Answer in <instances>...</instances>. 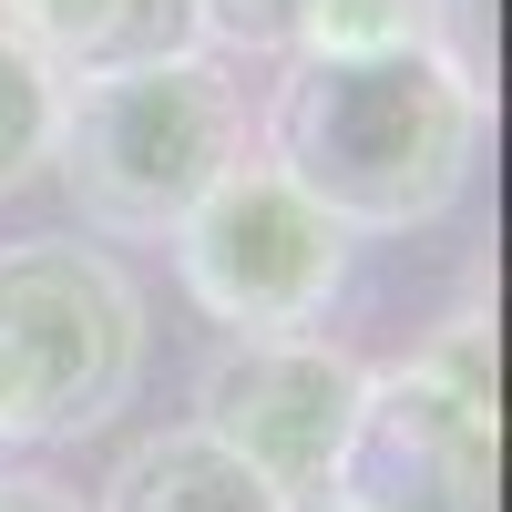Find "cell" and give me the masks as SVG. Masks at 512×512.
I'll list each match as a JSON object with an SVG mask.
<instances>
[{"label": "cell", "mask_w": 512, "mask_h": 512, "mask_svg": "<svg viewBox=\"0 0 512 512\" xmlns=\"http://www.w3.org/2000/svg\"><path fill=\"white\" fill-rule=\"evenodd\" d=\"M256 164L349 236L441 226L482 164V103L431 52H287L256 113Z\"/></svg>", "instance_id": "6da1fadb"}, {"label": "cell", "mask_w": 512, "mask_h": 512, "mask_svg": "<svg viewBox=\"0 0 512 512\" xmlns=\"http://www.w3.org/2000/svg\"><path fill=\"white\" fill-rule=\"evenodd\" d=\"M154 308L113 246L11 236L0 246V451H62L113 431L144 390Z\"/></svg>", "instance_id": "7a4b0ae2"}, {"label": "cell", "mask_w": 512, "mask_h": 512, "mask_svg": "<svg viewBox=\"0 0 512 512\" xmlns=\"http://www.w3.org/2000/svg\"><path fill=\"white\" fill-rule=\"evenodd\" d=\"M236 164H246V93H236V62L216 52H164L62 93L52 175L93 236L164 246Z\"/></svg>", "instance_id": "3957f363"}, {"label": "cell", "mask_w": 512, "mask_h": 512, "mask_svg": "<svg viewBox=\"0 0 512 512\" xmlns=\"http://www.w3.org/2000/svg\"><path fill=\"white\" fill-rule=\"evenodd\" d=\"M164 246H175L185 297L226 338H297V328H318L338 308V287H349V256H359V236L328 226L277 164L216 175V195H205Z\"/></svg>", "instance_id": "277c9868"}, {"label": "cell", "mask_w": 512, "mask_h": 512, "mask_svg": "<svg viewBox=\"0 0 512 512\" xmlns=\"http://www.w3.org/2000/svg\"><path fill=\"white\" fill-rule=\"evenodd\" d=\"M492 441H502L492 318H441L410 359L369 369L349 482L390 492L400 512H482L492 502Z\"/></svg>", "instance_id": "5b68a950"}, {"label": "cell", "mask_w": 512, "mask_h": 512, "mask_svg": "<svg viewBox=\"0 0 512 512\" xmlns=\"http://www.w3.org/2000/svg\"><path fill=\"white\" fill-rule=\"evenodd\" d=\"M359 410H369V369L338 338L297 328V338H226L195 369V431L236 451L277 502H308L328 482H349L359 451Z\"/></svg>", "instance_id": "8992f818"}, {"label": "cell", "mask_w": 512, "mask_h": 512, "mask_svg": "<svg viewBox=\"0 0 512 512\" xmlns=\"http://www.w3.org/2000/svg\"><path fill=\"white\" fill-rule=\"evenodd\" d=\"M0 21L31 41V62L62 82H103L164 52H195V11L185 0H0Z\"/></svg>", "instance_id": "52a82bcc"}, {"label": "cell", "mask_w": 512, "mask_h": 512, "mask_svg": "<svg viewBox=\"0 0 512 512\" xmlns=\"http://www.w3.org/2000/svg\"><path fill=\"white\" fill-rule=\"evenodd\" d=\"M82 512H287V502L256 482L236 451H216L195 420H175V431H154V441L123 451L113 482L82 502Z\"/></svg>", "instance_id": "ba28073f"}, {"label": "cell", "mask_w": 512, "mask_h": 512, "mask_svg": "<svg viewBox=\"0 0 512 512\" xmlns=\"http://www.w3.org/2000/svg\"><path fill=\"white\" fill-rule=\"evenodd\" d=\"M52 134H62V82L31 62V41L11 21H0V205L52 175Z\"/></svg>", "instance_id": "9c48e42d"}, {"label": "cell", "mask_w": 512, "mask_h": 512, "mask_svg": "<svg viewBox=\"0 0 512 512\" xmlns=\"http://www.w3.org/2000/svg\"><path fill=\"white\" fill-rule=\"evenodd\" d=\"M297 52H420V0H308Z\"/></svg>", "instance_id": "30bf717a"}, {"label": "cell", "mask_w": 512, "mask_h": 512, "mask_svg": "<svg viewBox=\"0 0 512 512\" xmlns=\"http://www.w3.org/2000/svg\"><path fill=\"white\" fill-rule=\"evenodd\" d=\"M420 52H431L461 93L492 113V82H502V52H492V0H420Z\"/></svg>", "instance_id": "8fae6325"}, {"label": "cell", "mask_w": 512, "mask_h": 512, "mask_svg": "<svg viewBox=\"0 0 512 512\" xmlns=\"http://www.w3.org/2000/svg\"><path fill=\"white\" fill-rule=\"evenodd\" d=\"M195 11V52H256V62H287L297 52V21H308V0H185Z\"/></svg>", "instance_id": "7c38bea8"}, {"label": "cell", "mask_w": 512, "mask_h": 512, "mask_svg": "<svg viewBox=\"0 0 512 512\" xmlns=\"http://www.w3.org/2000/svg\"><path fill=\"white\" fill-rule=\"evenodd\" d=\"M0 512H82V502H72V482H52V472H0Z\"/></svg>", "instance_id": "4fadbf2b"}, {"label": "cell", "mask_w": 512, "mask_h": 512, "mask_svg": "<svg viewBox=\"0 0 512 512\" xmlns=\"http://www.w3.org/2000/svg\"><path fill=\"white\" fill-rule=\"evenodd\" d=\"M287 512H400V502H390V492H369V482H328V492L287 502Z\"/></svg>", "instance_id": "5bb4252c"}]
</instances>
